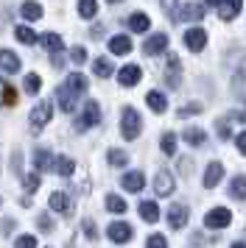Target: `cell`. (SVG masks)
<instances>
[{"instance_id":"1","label":"cell","mask_w":246,"mask_h":248,"mask_svg":"<svg viewBox=\"0 0 246 248\" xmlns=\"http://www.w3.org/2000/svg\"><path fill=\"white\" fill-rule=\"evenodd\" d=\"M140 131H143V120H140L137 109L126 106V109H123V117H121V134H123V140H137Z\"/></svg>"},{"instance_id":"2","label":"cell","mask_w":246,"mask_h":248,"mask_svg":"<svg viewBox=\"0 0 246 248\" xmlns=\"http://www.w3.org/2000/svg\"><path fill=\"white\" fill-rule=\"evenodd\" d=\"M98 123H101V106L95 101H87L81 117L76 120V131H87V128H92V125H98Z\"/></svg>"},{"instance_id":"3","label":"cell","mask_w":246,"mask_h":248,"mask_svg":"<svg viewBox=\"0 0 246 248\" xmlns=\"http://www.w3.org/2000/svg\"><path fill=\"white\" fill-rule=\"evenodd\" d=\"M229 223H232V212L224 209V206H215V209H210L204 215V226L207 229H227Z\"/></svg>"},{"instance_id":"4","label":"cell","mask_w":246,"mask_h":248,"mask_svg":"<svg viewBox=\"0 0 246 248\" xmlns=\"http://www.w3.org/2000/svg\"><path fill=\"white\" fill-rule=\"evenodd\" d=\"M51 112H53V103H51V101H39L36 106H34V109H31V128H34V131H39L42 125H48Z\"/></svg>"},{"instance_id":"5","label":"cell","mask_w":246,"mask_h":248,"mask_svg":"<svg viewBox=\"0 0 246 248\" xmlns=\"http://www.w3.org/2000/svg\"><path fill=\"white\" fill-rule=\"evenodd\" d=\"M56 98H59V106H62V112L65 114H73L76 112V101L81 98L76 90H70L67 84H62L59 90H56Z\"/></svg>"},{"instance_id":"6","label":"cell","mask_w":246,"mask_h":248,"mask_svg":"<svg viewBox=\"0 0 246 248\" xmlns=\"http://www.w3.org/2000/svg\"><path fill=\"white\" fill-rule=\"evenodd\" d=\"M201 20H204V6L201 3H185V6H179L176 23H201Z\"/></svg>"},{"instance_id":"7","label":"cell","mask_w":246,"mask_h":248,"mask_svg":"<svg viewBox=\"0 0 246 248\" xmlns=\"http://www.w3.org/2000/svg\"><path fill=\"white\" fill-rule=\"evenodd\" d=\"M106 234H109L112 243H129L134 237V229L129 223H123V220H115V223H109V229H106Z\"/></svg>"},{"instance_id":"8","label":"cell","mask_w":246,"mask_h":248,"mask_svg":"<svg viewBox=\"0 0 246 248\" xmlns=\"http://www.w3.org/2000/svg\"><path fill=\"white\" fill-rule=\"evenodd\" d=\"M176 190V181H174V176L168 173V170H159L154 179V192L159 195V198H165V195H171V192Z\"/></svg>"},{"instance_id":"9","label":"cell","mask_w":246,"mask_h":248,"mask_svg":"<svg viewBox=\"0 0 246 248\" xmlns=\"http://www.w3.org/2000/svg\"><path fill=\"white\" fill-rule=\"evenodd\" d=\"M140 78H143V70L137 67V64H126V67L118 70L121 87H134V84H140Z\"/></svg>"},{"instance_id":"10","label":"cell","mask_w":246,"mask_h":248,"mask_svg":"<svg viewBox=\"0 0 246 248\" xmlns=\"http://www.w3.org/2000/svg\"><path fill=\"white\" fill-rule=\"evenodd\" d=\"M51 209L53 212H59V215H70L73 212V203H70V195L67 192H62V190H56V192H51Z\"/></svg>"},{"instance_id":"11","label":"cell","mask_w":246,"mask_h":248,"mask_svg":"<svg viewBox=\"0 0 246 248\" xmlns=\"http://www.w3.org/2000/svg\"><path fill=\"white\" fill-rule=\"evenodd\" d=\"M168 223L171 229H182V226H188V206L185 203H174L171 209H168Z\"/></svg>"},{"instance_id":"12","label":"cell","mask_w":246,"mask_h":248,"mask_svg":"<svg viewBox=\"0 0 246 248\" xmlns=\"http://www.w3.org/2000/svg\"><path fill=\"white\" fill-rule=\"evenodd\" d=\"M165 47H168V36L165 34H151L148 39H145L143 53L145 56H157V53H162Z\"/></svg>"},{"instance_id":"13","label":"cell","mask_w":246,"mask_h":248,"mask_svg":"<svg viewBox=\"0 0 246 248\" xmlns=\"http://www.w3.org/2000/svg\"><path fill=\"white\" fill-rule=\"evenodd\" d=\"M224 179V165L221 162H210L207 170H204V187L212 190V187H218V181Z\"/></svg>"},{"instance_id":"14","label":"cell","mask_w":246,"mask_h":248,"mask_svg":"<svg viewBox=\"0 0 246 248\" xmlns=\"http://www.w3.org/2000/svg\"><path fill=\"white\" fill-rule=\"evenodd\" d=\"M241 9H244V0H221V6H218V17L221 20H235L238 14H241Z\"/></svg>"},{"instance_id":"15","label":"cell","mask_w":246,"mask_h":248,"mask_svg":"<svg viewBox=\"0 0 246 248\" xmlns=\"http://www.w3.org/2000/svg\"><path fill=\"white\" fill-rule=\"evenodd\" d=\"M121 184H123V190L126 192H140L145 187V179H143L140 170H132V173H126V176L121 179Z\"/></svg>"},{"instance_id":"16","label":"cell","mask_w":246,"mask_h":248,"mask_svg":"<svg viewBox=\"0 0 246 248\" xmlns=\"http://www.w3.org/2000/svg\"><path fill=\"white\" fill-rule=\"evenodd\" d=\"M185 45H188L193 53H199L201 47L207 45V34H204L201 28H190L188 34H185Z\"/></svg>"},{"instance_id":"17","label":"cell","mask_w":246,"mask_h":248,"mask_svg":"<svg viewBox=\"0 0 246 248\" xmlns=\"http://www.w3.org/2000/svg\"><path fill=\"white\" fill-rule=\"evenodd\" d=\"M53 156H51V151H45V148H36L34 151V168L39 170V173H45V170H53Z\"/></svg>"},{"instance_id":"18","label":"cell","mask_w":246,"mask_h":248,"mask_svg":"<svg viewBox=\"0 0 246 248\" xmlns=\"http://www.w3.org/2000/svg\"><path fill=\"white\" fill-rule=\"evenodd\" d=\"M179 56L176 53H168V73H165V78H168V87L171 90H176L179 87Z\"/></svg>"},{"instance_id":"19","label":"cell","mask_w":246,"mask_h":248,"mask_svg":"<svg viewBox=\"0 0 246 248\" xmlns=\"http://www.w3.org/2000/svg\"><path fill=\"white\" fill-rule=\"evenodd\" d=\"M109 50L115 53V56H126V53L132 50V39H129L126 34L112 36V39H109Z\"/></svg>"},{"instance_id":"20","label":"cell","mask_w":246,"mask_h":248,"mask_svg":"<svg viewBox=\"0 0 246 248\" xmlns=\"http://www.w3.org/2000/svg\"><path fill=\"white\" fill-rule=\"evenodd\" d=\"M0 70L3 73H17L20 70V56L11 50H0Z\"/></svg>"},{"instance_id":"21","label":"cell","mask_w":246,"mask_h":248,"mask_svg":"<svg viewBox=\"0 0 246 248\" xmlns=\"http://www.w3.org/2000/svg\"><path fill=\"white\" fill-rule=\"evenodd\" d=\"M145 103H148V109H151V112H157V114H162L168 109V98L162 95V92H157V90L145 95Z\"/></svg>"},{"instance_id":"22","label":"cell","mask_w":246,"mask_h":248,"mask_svg":"<svg viewBox=\"0 0 246 248\" xmlns=\"http://www.w3.org/2000/svg\"><path fill=\"white\" fill-rule=\"evenodd\" d=\"M232 92L241 95V98L246 95V59L241 62V67L235 70V76H232Z\"/></svg>"},{"instance_id":"23","label":"cell","mask_w":246,"mask_h":248,"mask_svg":"<svg viewBox=\"0 0 246 248\" xmlns=\"http://www.w3.org/2000/svg\"><path fill=\"white\" fill-rule=\"evenodd\" d=\"M140 217L145 223H157L159 220V206L154 201H140Z\"/></svg>"},{"instance_id":"24","label":"cell","mask_w":246,"mask_h":248,"mask_svg":"<svg viewBox=\"0 0 246 248\" xmlns=\"http://www.w3.org/2000/svg\"><path fill=\"white\" fill-rule=\"evenodd\" d=\"M148 25H151V20H148L143 12H134L132 17H129V28H132L134 34H145V31H148Z\"/></svg>"},{"instance_id":"25","label":"cell","mask_w":246,"mask_h":248,"mask_svg":"<svg viewBox=\"0 0 246 248\" xmlns=\"http://www.w3.org/2000/svg\"><path fill=\"white\" fill-rule=\"evenodd\" d=\"M39 45H42L45 50H51V53H59V50L65 47V42H62L59 34H42L39 36Z\"/></svg>"},{"instance_id":"26","label":"cell","mask_w":246,"mask_h":248,"mask_svg":"<svg viewBox=\"0 0 246 248\" xmlns=\"http://www.w3.org/2000/svg\"><path fill=\"white\" fill-rule=\"evenodd\" d=\"M229 195L235 201H246V176H235L229 181Z\"/></svg>"},{"instance_id":"27","label":"cell","mask_w":246,"mask_h":248,"mask_svg":"<svg viewBox=\"0 0 246 248\" xmlns=\"http://www.w3.org/2000/svg\"><path fill=\"white\" fill-rule=\"evenodd\" d=\"M67 87H70V90H76L78 95H84V92H87V87H89V81L84 78V76H81V73H70V76H67V81H65Z\"/></svg>"},{"instance_id":"28","label":"cell","mask_w":246,"mask_h":248,"mask_svg":"<svg viewBox=\"0 0 246 248\" xmlns=\"http://www.w3.org/2000/svg\"><path fill=\"white\" fill-rule=\"evenodd\" d=\"M53 170L59 173V176H73V170H76V162L70 156H56V165H53Z\"/></svg>"},{"instance_id":"29","label":"cell","mask_w":246,"mask_h":248,"mask_svg":"<svg viewBox=\"0 0 246 248\" xmlns=\"http://www.w3.org/2000/svg\"><path fill=\"white\" fill-rule=\"evenodd\" d=\"M20 12H22V17H25V20H39V17H42V6H39L36 0H25Z\"/></svg>"},{"instance_id":"30","label":"cell","mask_w":246,"mask_h":248,"mask_svg":"<svg viewBox=\"0 0 246 248\" xmlns=\"http://www.w3.org/2000/svg\"><path fill=\"white\" fill-rule=\"evenodd\" d=\"M0 103H6V106L17 103V90L11 84H6V81H0Z\"/></svg>"},{"instance_id":"31","label":"cell","mask_w":246,"mask_h":248,"mask_svg":"<svg viewBox=\"0 0 246 248\" xmlns=\"http://www.w3.org/2000/svg\"><path fill=\"white\" fill-rule=\"evenodd\" d=\"M14 34H17V39H20L22 45H34V42H39V36L34 34L28 25H17V28H14Z\"/></svg>"},{"instance_id":"32","label":"cell","mask_w":246,"mask_h":248,"mask_svg":"<svg viewBox=\"0 0 246 248\" xmlns=\"http://www.w3.org/2000/svg\"><path fill=\"white\" fill-rule=\"evenodd\" d=\"M159 148H162V154H165V156H174V154H176V134L165 131L162 140H159Z\"/></svg>"},{"instance_id":"33","label":"cell","mask_w":246,"mask_h":248,"mask_svg":"<svg viewBox=\"0 0 246 248\" xmlns=\"http://www.w3.org/2000/svg\"><path fill=\"white\" fill-rule=\"evenodd\" d=\"M78 14H81L84 20H92V17L98 14V3H95V0H78Z\"/></svg>"},{"instance_id":"34","label":"cell","mask_w":246,"mask_h":248,"mask_svg":"<svg viewBox=\"0 0 246 248\" xmlns=\"http://www.w3.org/2000/svg\"><path fill=\"white\" fill-rule=\"evenodd\" d=\"M92 67H95V76H98V78H109L112 70H115V67H112V62H109V59H104V56L95 59V64H92Z\"/></svg>"},{"instance_id":"35","label":"cell","mask_w":246,"mask_h":248,"mask_svg":"<svg viewBox=\"0 0 246 248\" xmlns=\"http://www.w3.org/2000/svg\"><path fill=\"white\" fill-rule=\"evenodd\" d=\"M106 209L115 212V215H123L129 206H126V201H123L121 195H106Z\"/></svg>"},{"instance_id":"36","label":"cell","mask_w":246,"mask_h":248,"mask_svg":"<svg viewBox=\"0 0 246 248\" xmlns=\"http://www.w3.org/2000/svg\"><path fill=\"white\" fill-rule=\"evenodd\" d=\"M185 142L188 145H204V131L201 128H185Z\"/></svg>"},{"instance_id":"37","label":"cell","mask_w":246,"mask_h":248,"mask_svg":"<svg viewBox=\"0 0 246 248\" xmlns=\"http://www.w3.org/2000/svg\"><path fill=\"white\" fill-rule=\"evenodd\" d=\"M39 87H42V78H39L36 73L25 76V92H28V95H36V92H39Z\"/></svg>"},{"instance_id":"38","label":"cell","mask_w":246,"mask_h":248,"mask_svg":"<svg viewBox=\"0 0 246 248\" xmlns=\"http://www.w3.org/2000/svg\"><path fill=\"white\" fill-rule=\"evenodd\" d=\"M22 184H25V190H28V192H36V190H39V184H42V179H39V170H36V173H28V176L22 179Z\"/></svg>"},{"instance_id":"39","label":"cell","mask_w":246,"mask_h":248,"mask_svg":"<svg viewBox=\"0 0 246 248\" xmlns=\"http://www.w3.org/2000/svg\"><path fill=\"white\" fill-rule=\"evenodd\" d=\"M126 162H129V156H126L123 151H118V148H112V151H109V165H112V168H123Z\"/></svg>"},{"instance_id":"40","label":"cell","mask_w":246,"mask_h":248,"mask_svg":"<svg viewBox=\"0 0 246 248\" xmlns=\"http://www.w3.org/2000/svg\"><path fill=\"white\" fill-rule=\"evenodd\" d=\"M162 9H165L168 20H171V23H176V17H179V6H176V0H162Z\"/></svg>"},{"instance_id":"41","label":"cell","mask_w":246,"mask_h":248,"mask_svg":"<svg viewBox=\"0 0 246 248\" xmlns=\"http://www.w3.org/2000/svg\"><path fill=\"white\" fill-rule=\"evenodd\" d=\"M176 114H179V117H193V114H201V103H188V106H182Z\"/></svg>"},{"instance_id":"42","label":"cell","mask_w":246,"mask_h":248,"mask_svg":"<svg viewBox=\"0 0 246 248\" xmlns=\"http://www.w3.org/2000/svg\"><path fill=\"white\" fill-rule=\"evenodd\" d=\"M14 248H36V237H31V234H22V237H17V243H14Z\"/></svg>"},{"instance_id":"43","label":"cell","mask_w":246,"mask_h":248,"mask_svg":"<svg viewBox=\"0 0 246 248\" xmlns=\"http://www.w3.org/2000/svg\"><path fill=\"white\" fill-rule=\"evenodd\" d=\"M145 248H168V240L162 234H151L148 243H145Z\"/></svg>"},{"instance_id":"44","label":"cell","mask_w":246,"mask_h":248,"mask_svg":"<svg viewBox=\"0 0 246 248\" xmlns=\"http://www.w3.org/2000/svg\"><path fill=\"white\" fill-rule=\"evenodd\" d=\"M215 131H218V137H221V140H229V117L218 120V123H215Z\"/></svg>"},{"instance_id":"45","label":"cell","mask_w":246,"mask_h":248,"mask_svg":"<svg viewBox=\"0 0 246 248\" xmlns=\"http://www.w3.org/2000/svg\"><path fill=\"white\" fill-rule=\"evenodd\" d=\"M36 226H39V232H45V234L53 232V220H51L48 215H39V217H36Z\"/></svg>"},{"instance_id":"46","label":"cell","mask_w":246,"mask_h":248,"mask_svg":"<svg viewBox=\"0 0 246 248\" xmlns=\"http://www.w3.org/2000/svg\"><path fill=\"white\" fill-rule=\"evenodd\" d=\"M70 59H73L76 64H84V62H87V50H84V47H73V50H70Z\"/></svg>"},{"instance_id":"47","label":"cell","mask_w":246,"mask_h":248,"mask_svg":"<svg viewBox=\"0 0 246 248\" xmlns=\"http://www.w3.org/2000/svg\"><path fill=\"white\" fill-rule=\"evenodd\" d=\"M81 226H84V234H87L89 240H95V237H98V232H95V223H92L89 217H87V220H84V223H81Z\"/></svg>"},{"instance_id":"48","label":"cell","mask_w":246,"mask_h":248,"mask_svg":"<svg viewBox=\"0 0 246 248\" xmlns=\"http://www.w3.org/2000/svg\"><path fill=\"white\" fill-rule=\"evenodd\" d=\"M235 145H238V151L246 156V131H241V134H235Z\"/></svg>"},{"instance_id":"49","label":"cell","mask_w":246,"mask_h":248,"mask_svg":"<svg viewBox=\"0 0 246 248\" xmlns=\"http://www.w3.org/2000/svg\"><path fill=\"white\" fill-rule=\"evenodd\" d=\"M11 229H14V223L11 220H3V234H11Z\"/></svg>"},{"instance_id":"50","label":"cell","mask_w":246,"mask_h":248,"mask_svg":"<svg viewBox=\"0 0 246 248\" xmlns=\"http://www.w3.org/2000/svg\"><path fill=\"white\" fill-rule=\"evenodd\" d=\"M62 64H65V59L59 56V53H53V67H62Z\"/></svg>"},{"instance_id":"51","label":"cell","mask_w":246,"mask_h":248,"mask_svg":"<svg viewBox=\"0 0 246 248\" xmlns=\"http://www.w3.org/2000/svg\"><path fill=\"white\" fill-rule=\"evenodd\" d=\"M204 6H210V9H215V6H221V0H204Z\"/></svg>"},{"instance_id":"52","label":"cell","mask_w":246,"mask_h":248,"mask_svg":"<svg viewBox=\"0 0 246 248\" xmlns=\"http://www.w3.org/2000/svg\"><path fill=\"white\" fill-rule=\"evenodd\" d=\"M232 248H246V246H244V243H235V246H232Z\"/></svg>"},{"instance_id":"53","label":"cell","mask_w":246,"mask_h":248,"mask_svg":"<svg viewBox=\"0 0 246 248\" xmlns=\"http://www.w3.org/2000/svg\"><path fill=\"white\" fill-rule=\"evenodd\" d=\"M106 3H123V0H106Z\"/></svg>"}]
</instances>
